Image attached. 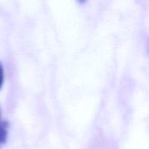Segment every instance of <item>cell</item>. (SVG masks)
<instances>
[{
	"instance_id": "cell-1",
	"label": "cell",
	"mask_w": 149,
	"mask_h": 149,
	"mask_svg": "<svg viewBox=\"0 0 149 149\" xmlns=\"http://www.w3.org/2000/svg\"><path fill=\"white\" fill-rule=\"evenodd\" d=\"M6 139H7L6 124L3 122H0V148L6 141Z\"/></svg>"
},
{
	"instance_id": "cell-2",
	"label": "cell",
	"mask_w": 149,
	"mask_h": 149,
	"mask_svg": "<svg viewBox=\"0 0 149 149\" xmlns=\"http://www.w3.org/2000/svg\"><path fill=\"white\" fill-rule=\"evenodd\" d=\"M3 67L0 64V88L3 85Z\"/></svg>"
},
{
	"instance_id": "cell-3",
	"label": "cell",
	"mask_w": 149,
	"mask_h": 149,
	"mask_svg": "<svg viewBox=\"0 0 149 149\" xmlns=\"http://www.w3.org/2000/svg\"><path fill=\"white\" fill-rule=\"evenodd\" d=\"M86 1V0H78V2L80 3H85Z\"/></svg>"
}]
</instances>
